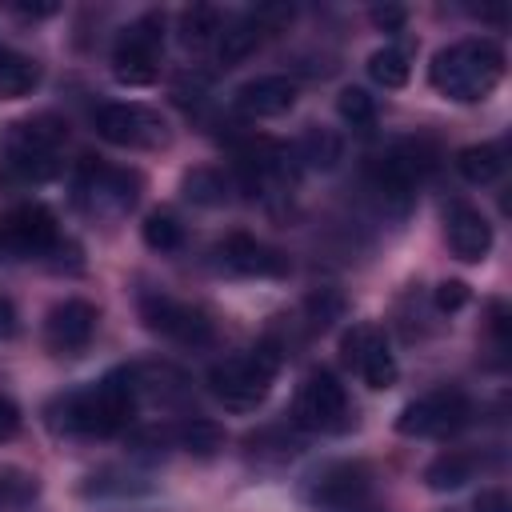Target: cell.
Here are the masks:
<instances>
[{"label": "cell", "mask_w": 512, "mask_h": 512, "mask_svg": "<svg viewBox=\"0 0 512 512\" xmlns=\"http://www.w3.org/2000/svg\"><path fill=\"white\" fill-rule=\"evenodd\" d=\"M140 408V380L136 368H116L100 384L72 392L56 404V428L76 432V436H112L132 424Z\"/></svg>", "instance_id": "1"}, {"label": "cell", "mask_w": 512, "mask_h": 512, "mask_svg": "<svg viewBox=\"0 0 512 512\" xmlns=\"http://www.w3.org/2000/svg\"><path fill=\"white\" fill-rule=\"evenodd\" d=\"M428 76H432V88L444 92L448 100L472 104V100H484L500 84L504 52L484 36H468V40H456V44L440 48L432 56Z\"/></svg>", "instance_id": "2"}, {"label": "cell", "mask_w": 512, "mask_h": 512, "mask_svg": "<svg viewBox=\"0 0 512 512\" xmlns=\"http://www.w3.org/2000/svg\"><path fill=\"white\" fill-rule=\"evenodd\" d=\"M276 372H280V348L272 340H264V344H256V348H248L240 356H228V360L212 364L208 388L224 408L248 412L268 396Z\"/></svg>", "instance_id": "3"}, {"label": "cell", "mask_w": 512, "mask_h": 512, "mask_svg": "<svg viewBox=\"0 0 512 512\" xmlns=\"http://www.w3.org/2000/svg\"><path fill=\"white\" fill-rule=\"evenodd\" d=\"M60 148H64V124L56 116L16 120L4 144V164L16 180L44 184L60 172Z\"/></svg>", "instance_id": "4"}, {"label": "cell", "mask_w": 512, "mask_h": 512, "mask_svg": "<svg viewBox=\"0 0 512 512\" xmlns=\"http://www.w3.org/2000/svg\"><path fill=\"white\" fill-rule=\"evenodd\" d=\"M436 148L428 140H396L388 152H380L372 160V188L380 192L384 204H392L396 212L408 208L412 192L428 180V172L436 168Z\"/></svg>", "instance_id": "5"}, {"label": "cell", "mask_w": 512, "mask_h": 512, "mask_svg": "<svg viewBox=\"0 0 512 512\" xmlns=\"http://www.w3.org/2000/svg\"><path fill=\"white\" fill-rule=\"evenodd\" d=\"M160 52H164V16L160 12H144L116 40V48H112V76L120 84H128V88L152 84L160 76Z\"/></svg>", "instance_id": "6"}, {"label": "cell", "mask_w": 512, "mask_h": 512, "mask_svg": "<svg viewBox=\"0 0 512 512\" xmlns=\"http://www.w3.org/2000/svg\"><path fill=\"white\" fill-rule=\"evenodd\" d=\"M292 420L304 432H344L352 424V404H348V392L336 380V372L316 368L304 376V384L296 388V400H292Z\"/></svg>", "instance_id": "7"}, {"label": "cell", "mask_w": 512, "mask_h": 512, "mask_svg": "<svg viewBox=\"0 0 512 512\" xmlns=\"http://www.w3.org/2000/svg\"><path fill=\"white\" fill-rule=\"evenodd\" d=\"M308 500L316 512H368L372 504V472L360 460H336L320 468L308 484Z\"/></svg>", "instance_id": "8"}, {"label": "cell", "mask_w": 512, "mask_h": 512, "mask_svg": "<svg viewBox=\"0 0 512 512\" xmlns=\"http://www.w3.org/2000/svg\"><path fill=\"white\" fill-rule=\"evenodd\" d=\"M92 124H96V136L116 144V148H160L168 140L164 116L144 108V104H132V100L96 108Z\"/></svg>", "instance_id": "9"}, {"label": "cell", "mask_w": 512, "mask_h": 512, "mask_svg": "<svg viewBox=\"0 0 512 512\" xmlns=\"http://www.w3.org/2000/svg\"><path fill=\"white\" fill-rule=\"evenodd\" d=\"M140 196V176L112 164H84L76 180V200L92 216H124Z\"/></svg>", "instance_id": "10"}, {"label": "cell", "mask_w": 512, "mask_h": 512, "mask_svg": "<svg viewBox=\"0 0 512 512\" xmlns=\"http://www.w3.org/2000/svg\"><path fill=\"white\" fill-rule=\"evenodd\" d=\"M468 416H472V404L460 388H436V392L412 400L400 412L396 428L404 436H452L468 424Z\"/></svg>", "instance_id": "11"}, {"label": "cell", "mask_w": 512, "mask_h": 512, "mask_svg": "<svg viewBox=\"0 0 512 512\" xmlns=\"http://www.w3.org/2000/svg\"><path fill=\"white\" fill-rule=\"evenodd\" d=\"M140 316H144V324L152 332H160V336H168L176 344L200 348V344L212 340V320L200 308H192L184 300H172L164 292H144L140 296Z\"/></svg>", "instance_id": "12"}, {"label": "cell", "mask_w": 512, "mask_h": 512, "mask_svg": "<svg viewBox=\"0 0 512 512\" xmlns=\"http://www.w3.org/2000/svg\"><path fill=\"white\" fill-rule=\"evenodd\" d=\"M344 360L368 388H392L396 384V356L388 348V336L376 324H352L340 340Z\"/></svg>", "instance_id": "13"}, {"label": "cell", "mask_w": 512, "mask_h": 512, "mask_svg": "<svg viewBox=\"0 0 512 512\" xmlns=\"http://www.w3.org/2000/svg\"><path fill=\"white\" fill-rule=\"evenodd\" d=\"M0 244L20 256H44L60 244V224L44 204H20L0 220Z\"/></svg>", "instance_id": "14"}, {"label": "cell", "mask_w": 512, "mask_h": 512, "mask_svg": "<svg viewBox=\"0 0 512 512\" xmlns=\"http://www.w3.org/2000/svg\"><path fill=\"white\" fill-rule=\"evenodd\" d=\"M96 320H100L96 304H88L80 296L60 300L48 312V320H44V344L56 356H80L92 344V336H96Z\"/></svg>", "instance_id": "15"}, {"label": "cell", "mask_w": 512, "mask_h": 512, "mask_svg": "<svg viewBox=\"0 0 512 512\" xmlns=\"http://www.w3.org/2000/svg\"><path fill=\"white\" fill-rule=\"evenodd\" d=\"M220 264L236 276H288V256L248 232H232L224 236V244L216 248Z\"/></svg>", "instance_id": "16"}, {"label": "cell", "mask_w": 512, "mask_h": 512, "mask_svg": "<svg viewBox=\"0 0 512 512\" xmlns=\"http://www.w3.org/2000/svg\"><path fill=\"white\" fill-rule=\"evenodd\" d=\"M444 236H448L452 256H460V260H468V264L484 260L488 248H492V224L484 220L480 208H472V204H464V200L448 204V212H444Z\"/></svg>", "instance_id": "17"}, {"label": "cell", "mask_w": 512, "mask_h": 512, "mask_svg": "<svg viewBox=\"0 0 512 512\" xmlns=\"http://www.w3.org/2000/svg\"><path fill=\"white\" fill-rule=\"evenodd\" d=\"M232 104H236L240 116H252V120L284 116L296 104V84L288 76H256V80H244L236 88Z\"/></svg>", "instance_id": "18"}, {"label": "cell", "mask_w": 512, "mask_h": 512, "mask_svg": "<svg viewBox=\"0 0 512 512\" xmlns=\"http://www.w3.org/2000/svg\"><path fill=\"white\" fill-rule=\"evenodd\" d=\"M36 84H40V64L16 48H0V96L16 100L28 96Z\"/></svg>", "instance_id": "19"}, {"label": "cell", "mask_w": 512, "mask_h": 512, "mask_svg": "<svg viewBox=\"0 0 512 512\" xmlns=\"http://www.w3.org/2000/svg\"><path fill=\"white\" fill-rule=\"evenodd\" d=\"M456 172L468 184H492L504 172V148L500 144H468L456 152Z\"/></svg>", "instance_id": "20"}, {"label": "cell", "mask_w": 512, "mask_h": 512, "mask_svg": "<svg viewBox=\"0 0 512 512\" xmlns=\"http://www.w3.org/2000/svg\"><path fill=\"white\" fill-rule=\"evenodd\" d=\"M220 28H224V16L212 4H192L180 12V40L188 48H212Z\"/></svg>", "instance_id": "21"}, {"label": "cell", "mask_w": 512, "mask_h": 512, "mask_svg": "<svg viewBox=\"0 0 512 512\" xmlns=\"http://www.w3.org/2000/svg\"><path fill=\"white\" fill-rule=\"evenodd\" d=\"M296 156H300L308 168L328 172V168H336V164H340V156H344V140H340L332 128H308V132L300 136Z\"/></svg>", "instance_id": "22"}, {"label": "cell", "mask_w": 512, "mask_h": 512, "mask_svg": "<svg viewBox=\"0 0 512 512\" xmlns=\"http://www.w3.org/2000/svg\"><path fill=\"white\" fill-rule=\"evenodd\" d=\"M180 188H184V196L192 204H204V208L228 204V196H232V180L224 172H216V168H192Z\"/></svg>", "instance_id": "23"}, {"label": "cell", "mask_w": 512, "mask_h": 512, "mask_svg": "<svg viewBox=\"0 0 512 512\" xmlns=\"http://www.w3.org/2000/svg\"><path fill=\"white\" fill-rule=\"evenodd\" d=\"M472 472H476V460H472L468 452H444V456H436V460L424 468V480H428V488H436V492H452V488L468 484Z\"/></svg>", "instance_id": "24"}, {"label": "cell", "mask_w": 512, "mask_h": 512, "mask_svg": "<svg viewBox=\"0 0 512 512\" xmlns=\"http://www.w3.org/2000/svg\"><path fill=\"white\" fill-rule=\"evenodd\" d=\"M176 444L192 456H216L224 448V432L212 420H188V424L176 428Z\"/></svg>", "instance_id": "25"}, {"label": "cell", "mask_w": 512, "mask_h": 512, "mask_svg": "<svg viewBox=\"0 0 512 512\" xmlns=\"http://www.w3.org/2000/svg\"><path fill=\"white\" fill-rule=\"evenodd\" d=\"M368 76L384 88H404L408 84V56L400 48H376L368 56Z\"/></svg>", "instance_id": "26"}, {"label": "cell", "mask_w": 512, "mask_h": 512, "mask_svg": "<svg viewBox=\"0 0 512 512\" xmlns=\"http://www.w3.org/2000/svg\"><path fill=\"white\" fill-rule=\"evenodd\" d=\"M36 496V476H28L24 468L0 464V512L8 508H24Z\"/></svg>", "instance_id": "27"}, {"label": "cell", "mask_w": 512, "mask_h": 512, "mask_svg": "<svg viewBox=\"0 0 512 512\" xmlns=\"http://www.w3.org/2000/svg\"><path fill=\"white\" fill-rule=\"evenodd\" d=\"M144 244H148L152 252H176V248L184 244L180 220L168 216V212H152V216L144 220Z\"/></svg>", "instance_id": "28"}, {"label": "cell", "mask_w": 512, "mask_h": 512, "mask_svg": "<svg viewBox=\"0 0 512 512\" xmlns=\"http://www.w3.org/2000/svg\"><path fill=\"white\" fill-rule=\"evenodd\" d=\"M336 108H340L344 124H352V128H372L376 124V100L364 88H344Z\"/></svg>", "instance_id": "29"}, {"label": "cell", "mask_w": 512, "mask_h": 512, "mask_svg": "<svg viewBox=\"0 0 512 512\" xmlns=\"http://www.w3.org/2000/svg\"><path fill=\"white\" fill-rule=\"evenodd\" d=\"M340 308H344V300H340L336 292H324V288L308 300V312H312V324H316V328H328V324L340 316Z\"/></svg>", "instance_id": "30"}, {"label": "cell", "mask_w": 512, "mask_h": 512, "mask_svg": "<svg viewBox=\"0 0 512 512\" xmlns=\"http://www.w3.org/2000/svg\"><path fill=\"white\" fill-rule=\"evenodd\" d=\"M464 300H468V284H460V280H444L436 288V308L440 312H456V308H464Z\"/></svg>", "instance_id": "31"}, {"label": "cell", "mask_w": 512, "mask_h": 512, "mask_svg": "<svg viewBox=\"0 0 512 512\" xmlns=\"http://www.w3.org/2000/svg\"><path fill=\"white\" fill-rule=\"evenodd\" d=\"M16 432H20V408H16L12 400H4V396H0V444H4V440H12Z\"/></svg>", "instance_id": "32"}, {"label": "cell", "mask_w": 512, "mask_h": 512, "mask_svg": "<svg viewBox=\"0 0 512 512\" xmlns=\"http://www.w3.org/2000/svg\"><path fill=\"white\" fill-rule=\"evenodd\" d=\"M476 508L480 512H508V496L504 492H480L476 496Z\"/></svg>", "instance_id": "33"}, {"label": "cell", "mask_w": 512, "mask_h": 512, "mask_svg": "<svg viewBox=\"0 0 512 512\" xmlns=\"http://www.w3.org/2000/svg\"><path fill=\"white\" fill-rule=\"evenodd\" d=\"M16 332V308L8 296H0V340H8Z\"/></svg>", "instance_id": "34"}, {"label": "cell", "mask_w": 512, "mask_h": 512, "mask_svg": "<svg viewBox=\"0 0 512 512\" xmlns=\"http://www.w3.org/2000/svg\"><path fill=\"white\" fill-rule=\"evenodd\" d=\"M372 20H376L380 28H388V32H392V28H400V24H404V8H376V12H372Z\"/></svg>", "instance_id": "35"}]
</instances>
